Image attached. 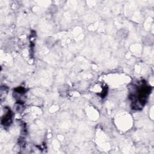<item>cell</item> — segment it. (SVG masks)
<instances>
[{"mask_svg":"<svg viewBox=\"0 0 154 154\" xmlns=\"http://www.w3.org/2000/svg\"><path fill=\"white\" fill-rule=\"evenodd\" d=\"M11 112L10 109L2 119V124L4 126H9L11 123Z\"/></svg>","mask_w":154,"mask_h":154,"instance_id":"1","label":"cell"}]
</instances>
